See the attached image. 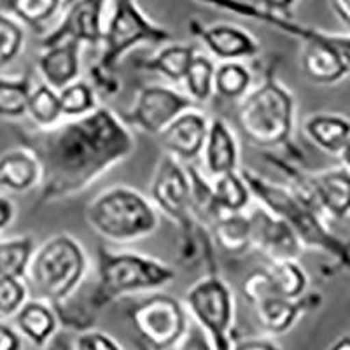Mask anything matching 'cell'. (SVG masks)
<instances>
[{"instance_id":"28","label":"cell","mask_w":350,"mask_h":350,"mask_svg":"<svg viewBox=\"0 0 350 350\" xmlns=\"http://www.w3.org/2000/svg\"><path fill=\"white\" fill-rule=\"evenodd\" d=\"M215 237L224 251L243 252L252 243V223L242 212H228L215 224Z\"/></svg>"},{"instance_id":"15","label":"cell","mask_w":350,"mask_h":350,"mask_svg":"<svg viewBox=\"0 0 350 350\" xmlns=\"http://www.w3.org/2000/svg\"><path fill=\"white\" fill-rule=\"evenodd\" d=\"M208 126L211 121L207 116L195 109H187L159 133V140L168 154L191 161L203 152Z\"/></svg>"},{"instance_id":"3","label":"cell","mask_w":350,"mask_h":350,"mask_svg":"<svg viewBox=\"0 0 350 350\" xmlns=\"http://www.w3.org/2000/svg\"><path fill=\"white\" fill-rule=\"evenodd\" d=\"M86 270L83 245L70 235H56L33 252L25 279L36 299L60 305L79 287Z\"/></svg>"},{"instance_id":"5","label":"cell","mask_w":350,"mask_h":350,"mask_svg":"<svg viewBox=\"0 0 350 350\" xmlns=\"http://www.w3.org/2000/svg\"><path fill=\"white\" fill-rule=\"evenodd\" d=\"M175 277L177 273L167 262L135 252H111L100 247L96 303L104 305L131 293L159 289Z\"/></svg>"},{"instance_id":"11","label":"cell","mask_w":350,"mask_h":350,"mask_svg":"<svg viewBox=\"0 0 350 350\" xmlns=\"http://www.w3.org/2000/svg\"><path fill=\"white\" fill-rule=\"evenodd\" d=\"M193 107L195 100L186 93L177 92L175 88L146 86L137 95L131 111L123 116V121L146 133L159 135L177 116Z\"/></svg>"},{"instance_id":"40","label":"cell","mask_w":350,"mask_h":350,"mask_svg":"<svg viewBox=\"0 0 350 350\" xmlns=\"http://www.w3.org/2000/svg\"><path fill=\"white\" fill-rule=\"evenodd\" d=\"M20 347V338L11 327L0 324V350H16Z\"/></svg>"},{"instance_id":"25","label":"cell","mask_w":350,"mask_h":350,"mask_svg":"<svg viewBox=\"0 0 350 350\" xmlns=\"http://www.w3.org/2000/svg\"><path fill=\"white\" fill-rule=\"evenodd\" d=\"M195 55V46L174 44V46L163 48L158 55L149 58V60L139 62V67L144 68V70L161 74V76L174 81V83H183Z\"/></svg>"},{"instance_id":"38","label":"cell","mask_w":350,"mask_h":350,"mask_svg":"<svg viewBox=\"0 0 350 350\" xmlns=\"http://www.w3.org/2000/svg\"><path fill=\"white\" fill-rule=\"evenodd\" d=\"M76 347L81 350H118L121 349V343L102 331H88L79 334Z\"/></svg>"},{"instance_id":"24","label":"cell","mask_w":350,"mask_h":350,"mask_svg":"<svg viewBox=\"0 0 350 350\" xmlns=\"http://www.w3.org/2000/svg\"><path fill=\"white\" fill-rule=\"evenodd\" d=\"M56 315L42 299L23 303L16 312L18 329L36 345H44L56 331Z\"/></svg>"},{"instance_id":"4","label":"cell","mask_w":350,"mask_h":350,"mask_svg":"<svg viewBox=\"0 0 350 350\" xmlns=\"http://www.w3.org/2000/svg\"><path fill=\"white\" fill-rule=\"evenodd\" d=\"M295 123V98L275 79H268L243 98L237 124L247 142L275 148L286 142Z\"/></svg>"},{"instance_id":"7","label":"cell","mask_w":350,"mask_h":350,"mask_svg":"<svg viewBox=\"0 0 350 350\" xmlns=\"http://www.w3.org/2000/svg\"><path fill=\"white\" fill-rule=\"evenodd\" d=\"M243 179L251 187V193L262 203V207L279 215L296 231L301 242L310 243V245L326 247L331 252L338 251L340 243L321 226L317 215L306 207L305 202L298 196L291 195L287 189L275 184L268 183L262 177H258L252 172H242Z\"/></svg>"},{"instance_id":"45","label":"cell","mask_w":350,"mask_h":350,"mask_svg":"<svg viewBox=\"0 0 350 350\" xmlns=\"http://www.w3.org/2000/svg\"><path fill=\"white\" fill-rule=\"evenodd\" d=\"M334 350H350V336H345L333 345Z\"/></svg>"},{"instance_id":"8","label":"cell","mask_w":350,"mask_h":350,"mask_svg":"<svg viewBox=\"0 0 350 350\" xmlns=\"http://www.w3.org/2000/svg\"><path fill=\"white\" fill-rule=\"evenodd\" d=\"M186 305L189 314L211 338V347L233 349L230 334L233 327V295L221 277L208 275L187 289Z\"/></svg>"},{"instance_id":"34","label":"cell","mask_w":350,"mask_h":350,"mask_svg":"<svg viewBox=\"0 0 350 350\" xmlns=\"http://www.w3.org/2000/svg\"><path fill=\"white\" fill-rule=\"evenodd\" d=\"M30 83L27 79H0V118H21L28 112Z\"/></svg>"},{"instance_id":"41","label":"cell","mask_w":350,"mask_h":350,"mask_svg":"<svg viewBox=\"0 0 350 350\" xmlns=\"http://www.w3.org/2000/svg\"><path fill=\"white\" fill-rule=\"evenodd\" d=\"M12 215H14V208L12 203L8 198L0 196V230H4L9 223H11Z\"/></svg>"},{"instance_id":"10","label":"cell","mask_w":350,"mask_h":350,"mask_svg":"<svg viewBox=\"0 0 350 350\" xmlns=\"http://www.w3.org/2000/svg\"><path fill=\"white\" fill-rule=\"evenodd\" d=\"M151 196L165 215L177 221L186 231L191 228L193 183L189 172L179 163V158L165 154L159 161L152 179Z\"/></svg>"},{"instance_id":"19","label":"cell","mask_w":350,"mask_h":350,"mask_svg":"<svg viewBox=\"0 0 350 350\" xmlns=\"http://www.w3.org/2000/svg\"><path fill=\"white\" fill-rule=\"evenodd\" d=\"M312 195L319 207L329 212L333 217L350 214V172L345 168L323 172L310 179Z\"/></svg>"},{"instance_id":"16","label":"cell","mask_w":350,"mask_h":350,"mask_svg":"<svg viewBox=\"0 0 350 350\" xmlns=\"http://www.w3.org/2000/svg\"><path fill=\"white\" fill-rule=\"evenodd\" d=\"M237 12L243 18H251V20H258L261 23L271 25V27H277L282 32L291 33V36L301 37L303 40H306L308 44H321V46H327L333 51H336L340 55L345 65L350 70V37L347 36H329V33L317 32L315 28L303 27V25L295 23V21H289L287 18L280 16L279 11H271L268 8H258L254 4H249V2H240Z\"/></svg>"},{"instance_id":"1","label":"cell","mask_w":350,"mask_h":350,"mask_svg":"<svg viewBox=\"0 0 350 350\" xmlns=\"http://www.w3.org/2000/svg\"><path fill=\"white\" fill-rule=\"evenodd\" d=\"M23 144L40 165L42 200L81 193L135 149L123 118L107 107H96L60 126L27 135Z\"/></svg>"},{"instance_id":"33","label":"cell","mask_w":350,"mask_h":350,"mask_svg":"<svg viewBox=\"0 0 350 350\" xmlns=\"http://www.w3.org/2000/svg\"><path fill=\"white\" fill-rule=\"evenodd\" d=\"M62 112L67 118H79L96 109V100L93 88L84 81H74L62 88L60 92Z\"/></svg>"},{"instance_id":"36","label":"cell","mask_w":350,"mask_h":350,"mask_svg":"<svg viewBox=\"0 0 350 350\" xmlns=\"http://www.w3.org/2000/svg\"><path fill=\"white\" fill-rule=\"evenodd\" d=\"M23 39V28L11 18L0 14V65L11 64L20 55Z\"/></svg>"},{"instance_id":"22","label":"cell","mask_w":350,"mask_h":350,"mask_svg":"<svg viewBox=\"0 0 350 350\" xmlns=\"http://www.w3.org/2000/svg\"><path fill=\"white\" fill-rule=\"evenodd\" d=\"M301 67L306 76L319 84L338 83L350 72L338 53L321 44H308L301 58Z\"/></svg>"},{"instance_id":"13","label":"cell","mask_w":350,"mask_h":350,"mask_svg":"<svg viewBox=\"0 0 350 350\" xmlns=\"http://www.w3.org/2000/svg\"><path fill=\"white\" fill-rule=\"evenodd\" d=\"M107 0H76L65 12L60 27L44 37L42 48L53 44L64 42L67 39H76L79 42L100 44L104 40V11Z\"/></svg>"},{"instance_id":"23","label":"cell","mask_w":350,"mask_h":350,"mask_svg":"<svg viewBox=\"0 0 350 350\" xmlns=\"http://www.w3.org/2000/svg\"><path fill=\"white\" fill-rule=\"evenodd\" d=\"M252 306L256 308L259 324L273 336L284 334L295 326L303 308L301 303L296 299L280 298V296H267Z\"/></svg>"},{"instance_id":"39","label":"cell","mask_w":350,"mask_h":350,"mask_svg":"<svg viewBox=\"0 0 350 350\" xmlns=\"http://www.w3.org/2000/svg\"><path fill=\"white\" fill-rule=\"evenodd\" d=\"M233 349L239 350H275L279 349V345L271 338H249L243 342L233 343Z\"/></svg>"},{"instance_id":"18","label":"cell","mask_w":350,"mask_h":350,"mask_svg":"<svg viewBox=\"0 0 350 350\" xmlns=\"http://www.w3.org/2000/svg\"><path fill=\"white\" fill-rule=\"evenodd\" d=\"M81 44L76 39H67L64 42L53 44L44 48L37 65L46 84L60 92L62 88L74 83L81 72Z\"/></svg>"},{"instance_id":"20","label":"cell","mask_w":350,"mask_h":350,"mask_svg":"<svg viewBox=\"0 0 350 350\" xmlns=\"http://www.w3.org/2000/svg\"><path fill=\"white\" fill-rule=\"evenodd\" d=\"M203 156H205V168L214 177L233 172L239 165V146L235 137L228 124L219 118L211 121Z\"/></svg>"},{"instance_id":"27","label":"cell","mask_w":350,"mask_h":350,"mask_svg":"<svg viewBox=\"0 0 350 350\" xmlns=\"http://www.w3.org/2000/svg\"><path fill=\"white\" fill-rule=\"evenodd\" d=\"M212 191L219 211L242 212L251 200V187L245 183L243 175L237 174L235 170L217 175Z\"/></svg>"},{"instance_id":"29","label":"cell","mask_w":350,"mask_h":350,"mask_svg":"<svg viewBox=\"0 0 350 350\" xmlns=\"http://www.w3.org/2000/svg\"><path fill=\"white\" fill-rule=\"evenodd\" d=\"M33 258L30 237L0 243V279H23Z\"/></svg>"},{"instance_id":"9","label":"cell","mask_w":350,"mask_h":350,"mask_svg":"<svg viewBox=\"0 0 350 350\" xmlns=\"http://www.w3.org/2000/svg\"><path fill=\"white\" fill-rule=\"evenodd\" d=\"M130 319L140 338L158 350L179 345L189 323L183 303L167 295H152L131 306Z\"/></svg>"},{"instance_id":"35","label":"cell","mask_w":350,"mask_h":350,"mask_svg":"<svg viewBox=\"0 0 350 350\" xmlns=\"http://www.w3.org/2000/svg\"><path fill=\"white\" fill-rule=\"evenodd\" d=\"M11 9L21 21L33 28H40L55 12L64 8V0H8Z\"/></svg>"},{"instance_id":"12","label":"cell","mask_w":350,"mask_h":350,"mask_svg":"<svg viewBox=\"0 0 350 350\" xmlns=\"http://www.w3.org/2000/svg\"><path fill=\"white\" fill-rule=\"evenodd\" d=\"M306 273L296 259L271 261L265 270L252 271L242 284V293L247 301L254 305L267 296H280L287 299H298L305 293Z\"/></svg>"},{"instance_id":"30","label":"cell","mask_w":350,"mask_h":350,"mask_svg":"<svg viewBox=\"0 0 350 350\" xmlns=\"http://www.w3.org/2000/svg\"><path fill=\"white\" fill-rule=\"evenodd\" d=\"M252 76L245 65L237 60L224 62L215 68L214 92L226 100L242 98L251 88Z\"/></svg>"},{"instance_id":"44","label":"cell","mask_w":350,"mask_h":350,"mask_svg":"<svg viewBox=\"0 0 350 350\" xmlns=\"http://www.w3.org/2000/svg\"><path fill=\"white\" fill-rule=\"evenodd\" d=\"M340 156H342L345 167L350 168V137L347 139V142H345V146L342 148V151H340Z\"/></svg>"},{"instance_id":"46","label":"cell","mask_w":350,"mask_h":350,"mask_svg":"<svg viewBox=\"0 0 350 350\" xmlns=\"http://www.w3.org/2000/svg\"><path fill=\"white\" fill-rule=\"evenodd\" d=\"M74 2H76V0H64V9H67L68 5L74 4Z\"/></svg>"},{"instance_id":"42","label":"cell","mask_w":350,"mask_h":350,"mask_svg":"<svg viewBox=\"0 0 350 350\" xmlns=\"http://www.w3.org/2000/svg\"><path fill=\"white\" fill-rule=\"evenodd\" d=\"M333 11L338 14L343 23L350 25V0H331Z\"/></svg>"},{"instance_id":"17","label":"cell","mask_w":350,"mask_h":350,"mask_svg":"<svg viewBox=\"0 0 350 350\" xmlns=\"http://www.w3.org/2000/svg\"><path fill=\"white\" fill-rule=\"evenodd\" d=\"M191 32L208 48V51L221 60L251 58L259 53V44L249 32L233 25H212L203 27L198 21L189 23Z\"/></svg>"},{"instance_id":"26","label":"cell","mask_w":350,"mask_h":350,"mask_svg":"<svg viewBox=\"0 0 350 350\" xmlns=\"http://www.w3.org/2000/svg\"><path fill=\"white\" fill-rule=\"evenodd\" d=\"M305 131L319 148L340 154L350 137V121L336 114H317L306 121Z\"/></svg>"},{"instance_id":"32","label":"cell","mask_w":350,"mask_h":350,"mask_svg":"<svg viewBox=\"0 0 350 350\" xmlns=\"http://www.w3.org/2000/svg\"><path fill=\"white\" fill-rule=\"evenodd\" d=\"M28 112L40 126H53L60 120V116H64L58 92L49 84L37 86L36 90H32L30 98H28Z\"/></svg>"},{"instance_id":"43","label":"cell","mask_w":350,"mask_h":350,"mask_svg":"<svg viewBox=\"0 0 350 350\" xmlns=\"http://www.w3.org/2000/svg\"><path fill=\"white\" fill-rule=\"evenodd\" d=\"M265 8L271 9V11H286L291 5L295 4L296 0H261Z\"/></svg>"},{"instance_id":"21","label":"cell","mask_w":350,"mask_h":350,"mask_svg":"<svg viewBox=\"0 0 350 350\" xmlns=\"http://www.w3.org/2000/svg\"><path fill=\"white\" fill-rule=\"evenodd\" d=\"M40 180V165L32 151H11L0 158V186L27 191Z\"/></svg>"},{"instance_id":"6","label":"cell","mask_w":350,"mask_h":350,"mask_svg":"<svg viewBox=\"0 0 350 350\" xmlns=\"http://www.w3.org/2000/svg\"><path fill=\"white\" fill-rule=\"evenodd\" d=\"M168 40H172V33L152 23L140 11L135 0H114L112 14L104 30L100 68L102 72H112L121 56L139 44H165Z\"/></svg>"},{"instance_id":"37","label":"cell","mask_w":350,"mask_h":350,"mask_svg":"<svg viewBox=\"0 0 350 350\" xmlns=\"http://www.w3.org/2000/svg\"><path fill=\"white\" fill-rule=\"evenodd\" d=\"M27 299V286L20 279H0V314H16Z\"/></svg>"},{"instance_id":"2","label":"cell","mask_w":350,"mask_h":350,"mask_svg":"<svg viewBox=\"0 0 350 350\" xmlns=\"http://www.w3.org/2000/svg\"><path fill=\"white\" fill-rule=\"evenodd\" d=\"M86 219L96 235L118 243L142 240L159 228L154 205L128 186H112L100 193L86 207Z\"/></svg>"},{"instance_id":"31","label":"cell","mask_w":350,"mask_h":350,"mask_svg":"<svg viewBox=\"0 0 350 350\" xmlns=\"http://www.w3.org/2000/svg\"><path fill=\"white\" fill-rule=\"evenodd\" d=\"M215 67L211 58L203 55H195L191 65L187 68L183 83L186 84L187 95L196 102H207L214 93Z\"/></svg>"},{"instance_id":"14","label":"cell","mask_w":350,"mask_h":350,"mask_svg":"<svg viewBox=\"0 0 350 350\" xmlns=\"http://www.w3.org/2000/svg\"><path fill=\"white\" fill-rule=\"evenodd\" d=\"M252 243L271 261L296 259L301 254V240L296 231L267 208H256L251 215Z\"/></svg>"}]
</instances>
